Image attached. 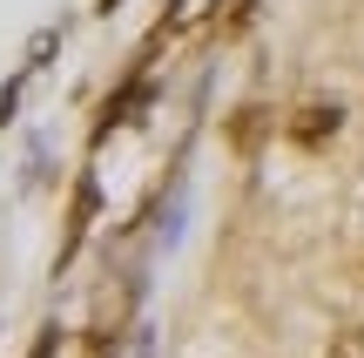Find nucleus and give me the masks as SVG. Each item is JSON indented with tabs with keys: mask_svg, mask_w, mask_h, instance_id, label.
Listing matches in <instances>:
<instances>
[{
	"mask_svg": "<svg viewBox=\"0 0 364 358\" xmlns=\"http://www.w3.org/2000/svg\"><path fill=\"white\" fill-rule=\"evenodd\" d=\"M34 358H54V332H48V338H41V345H34Z\"/></svg>",
	"mask_w": 364,
	"mask_h": 358,
	"instance_id": "nucleus-4",
	"label": "nucleus"
},
{
	"mask_svg": "<svg viewBox=\"0 0 364 358\" xmlns=\"http://www.w3.org/2000/svg\"><path fill=\"white\" fill-rule=\"evenodd\" d=\"M108 7H122V0H102V14H108Z\"/></svg>",
	"mask_w": 364,
	"mask_h": 358,
	"instance_id": "nucleus-5",
	"label": "nucleus"
},
{
	"mask_svg": "<svg viewBox=\"0 0 364 358\" xmlns=\"http://www.w3.org/2000/svg\"><path fill=\"white\" fill-rule=\"evenodd\" d=\"M331 358H364V325H344V332L331 338Z\"/></svg>",
	"mask_w": 364,
	"mask_h": 358,
	"instance_id": "nucleus-3",
	"label": "nucleus"
},
{
	"mask_svg": "<svg viewBox=\"0 0 364 358\" xmlns=\"http://www.w3.org/2000/svg\"><path fill=\"white\" fill-rule=\"evenodd\" d=\"M88 216H95V176H81V183H75V216H68V243H61V264L75 257V243L88 237Z\"/></svg>",
	"mask_w": 364,
	"mask_h": 358,
	"instance_id": "nucleus-2",
	"label": "nucleus"
},
{
	"mask_svg": "<svg viewBox=\"0 0 364 358\" xmlns=\"http://www.w3.org/2000/svg\"><path fill=\"white\" fill-rule=\"evenodd\" d=\"M338 122H344V108L324 95V102H304L297 115H290V135H297L304 149H317V142H331V135H338Z\"/></svg>",
	"mask_w": 364,
	"mask_h": 358,
	"instance_id": "nucleus-1",
	"label": "nucleus"
}]
</instances>
